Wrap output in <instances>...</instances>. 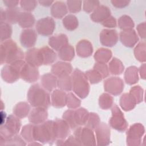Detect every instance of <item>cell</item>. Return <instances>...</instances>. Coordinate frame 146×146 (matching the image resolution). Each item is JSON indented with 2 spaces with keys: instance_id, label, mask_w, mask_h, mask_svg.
<instances>
[{
  "instance_id": "d4e9b609",
  "label": "cell",
  "mask_w": 146,
  "mask_h": 146,
  "mask_svg": "<svg viewBox=\"0 0 146 146\" xmlns=\"http://www.w3.org/2000/svg\"><path fill=\"white\" fill-rule=\"evenodd\" d=\"M41 86L48 92H51L57 87L58 78L51 73H46L40 78Z\"/></svg>"
},
{
  "instance_id": "7c38bea8",
  "label": "cell",
  "mask_w": 146,
  "mask_h": 146,
  "mask_svg": "<svg viewBox=\"0 0 146 146\" xmlns=\"http://www.w3.org/2000/svg\"><path fill=\"white\" fill-rule=\"evenodd\" d=\"M96 145L106 146L111 142V129L105 123H100L95 129Z\"/></svg>"
},
{
  "instance_id": "60d3db41",
  "label": "cell",
  "mask_w": 146,
  "mask_h": 146,
  "mask_svg": "<svg viewBox=\"0 0 146 146\" xmlns=\"http://www.w3.org/2000/svg\"><path fill=\"white\" fill-rule=\"evenodd\" d=\"M146 44L145 42L139 43L134 48L133 53L135 58L140 62L144 63L146 61Z\"/></svg>"
},
{
  "instance_id": "816d5d0a",
  "label": "cell",
  "mask_w": 146,
  "mask_h": 146,
  "mask_svg": "<svg viewBox=\"0 0 146 146\" xmlns=\"http://www.w3.org/2000/svg\"><path fill=\"white\" fill-rule=\"evenodd\" d=\"M38 2L34 0H22L19 4L21 9L26 12H31L34 10L37 6Z\"/></svg>"
},
{
  "instance_id": "c3c4849f",
  "label": "cell",
  "mask_w": 146,
  "mask_h": 146,
  "mask_svg": "<svg viewBox=\"0 0 146 146\" xmlns=\"http://www.w3.org/2000/svg\"><path fill=\"white\" fill-rule=\"evenodd\" d=\"M84 74L88 82H90L91 84H97L100 82L103 79V78L100 74L94 69L87 70L84 72Z\"/></svg>"
},
{
  "instance_id": "cb8c5ba5",
  "label": "cell",
  "mask_w": 146,
  "mask_h": 146,
  "mask_svg": "<svg viewBox=\"0 0 146 146\" xmlns=\"http://www.w3.org/2000/svg\"><path fill=\"white\" fill-rule=\"evenodd\" d=\"M48 43L52 49L59 51L64 46L68 44V39L66 34H60L50 37Z\"/></svg>"
},
{
  "instance_id": "db71d44e",
  "label": "cell",
  "mask_w": 146,
  "mask_h": 146,
  "mask_svg": "<svg viewBox=\"0 0 146 146\" xmlns=\"http://www.w3.org/2000/svg\"><path fill=\"white\" fill-rule=\"evenodd\" d=\"M99 5L100 2L98 1L86 0L83 1V9L88 13H92Z\"/></svg>"
},
{
  "instance_id": "d590c367",
  "label": "cell",
  "mask_w": 146,
  "mask_h": 146,
  "mask_svg": "<svg viewBox=\"0 0 146 146\" xmlns=\"http://www.w3.org/2000/svg\"><path fill=\"white\" fill-rule=\"evenodd\" d=\"M57 87L65 92H70L72 90V82L70 75H67L58 78Z\"/></svg>"
},
{
  "instance_id": "6125c7cd",
  "label": "cell",
  "mask_w": 146,
  "mask_h": 146,
  "mask_svg": "<svg viewBox=\"0 0 146 146\" xmlns=\"http://www.w3.org/2000/svg\"><path fill=\"white\" fill-rule=\"evenodd\" d=\"M38 2L42 6L44 7H50V6H52V5L54 3V1H39Z\"/></svg>"
},
{
  "instance_id": "94428289",
  "label": "cell",
  "mask_w": 146,
  "mask_h": 146,
  "mask_svg": "<svg viewBox=\"0 0 146 146\" xmlns=\"http://www.w3.org/2000/svg\"><path fill=\"white\" fill-rule=\"evenodd\" d=\"M146 66H145V63H143L139 67V68H138V71H139V74L140 76V77L141 78V79H145L146 78Z\"/></svg>"
},
{
  "instance_id": "e575fe53",
  "label": "cell",
  "mask_w": 146,
  "mask_h": 146,
  "mask_svg": "<svg viewBox=\"0 0 146 146\" xmlns=\"http://www.w3.org/2000/svg\"><path fill=\"white\" fill-rule=\"evenodd\" d=\"M5 22L9 24L18 23L20 13V9L18 7L13 8H7L5 10Z\"/></svg>"
},
{
  "instance_id": "4fadbf2b",
  "label": "cell",
  "mask_w": 146,
  "mask_h": 146,
  "mask_svg": "<svg viewBox=\"0 0 146 146\" xmlns=\"http://www.w3.org/2000/svg\"><path fill=\"white\" fill-rule=\"evenodd\" d=\"M118 39L117 31L114 29H103L99 35L100 43L106 47H111L114 46L117 43Z\"/></svg>"
},
{
  "instance_id": "5bb4252c",
  "label": "cell",
  "mask_w": 146,
  "mask_h": 146,
  "mask_svg": "<svg viewBox=\"0 0 146 146\" xmlns=\"http://www.w3.org/2000/svg\"><path fill=\"white\" fill-rule=\"evenodd\" d=\"M20 78L28 83L36 82L39 78L38 67L33 66L26 62L21 70Z\"/></svg>"
},
{
  "instance_id": "6f0895ef",
  "label": "cell",
  "mask_w": 146,
  "mask_h": 146,
  "mask_svg": "<svg viewBox=\"0 0 146 146\" xmlns=\"http://www.w3.org/2000/svg\"><path fill=\"white\" fill-rule=\"evenodd\" d=\"M146 23L145 22H143L142 23H139L136 27V30L137 31V33L140 36L141 39H145L146 38Z\"/></svg>"
},
{
  "instance_id": "d6a6232c",
  "label": "cell",
  "mask_w": 146,
  "mask_h": 146,
  "mask_svg": "<svg viewBox=\"0 0 146 146\" xmlns=\"http://www.w3.org/2000/svg\"><path fill=\"white\" fill-rule=\"evenodd\" d=\"M58 57L64 62H70L75 57V50L73 46L68 44L58 51Z\"/></svg>"
},
{
  "instance_id": "44dd1931",
  "label": "cell",
  "mask_w": 146,
  "mask_h": 146,
  "mask_svg": "<svg viewBox=\"0 0 146 146\" xmlns=\"http://www.w3.org/2000/svg\"><path fill=\"white\" fill-rule=\"evenodd\" d=\"M94 51L92 43L87 39H82L78 42L76 46V52L80 58H88Z\"/></svg>"
},
{
  "instance_id": "f6af8a7d",
  "label": "cell",
  "mask_w": 146,
  "mask_h": 146,
  "mask_svg": "<svg viewBox=\"0 0 146 146\" xmlns=\"http://www.w3.org/2000/svg\"><path fill=\"white\" fill-rule=\"evenodd\" d=\"M81 104L80 100L72 92L67 94V107L72 110L76 109L80 107Z\"/></svg>"
},
{
  "instance_id": "d6986e66",
  "label": "cell",
  "mask_w": 146,
  "mask_h": 146,
  "mask_svg": "<svg viewBox=\"0 0 146 146\" xmlns=\"http://www.w3.org/2000/svg\"><path fill=\"white\" fill-rule=\"evenodd\" d=\"M72 70V65L70 63L64 61H58L51 66V72L57 78H59L64 75H71Z\"/></svg>"
},
{
  "instance_id": "ffe728a7",
  "label": "cell",
  "mask_w": 146,
  "mask_h": 146,
  "mask_svg": "<svg viewBox=\"0 0 146 146\" xmlns=\"http://www.w3.org/2000/svg\"><path fill=\"white\" fill-rule=\"evenodd\" d=\"M67 94L60 89H55L51 94V104L56 108H63L66 106Z\"/></svg>"
},
{
  "instance_id": "e0dca14e",
  "label": "cell",
  "mask_w": 146,
  "mask_h": 146,
  "mask_svg": "<svg viewBox=\"0 0 146 146\" xmlns=\"http://www.w3.org/2000/svg\"><path fill=\"white\" fill-rule=\"evenodd\" d=\"M26 63L34 66L39 67L43 65V58L40 48H31L26 51L25 54Z\"/></svg>"
},
{
  "instance_id": "9c48e42d",
  "label": "cell",
  "mask_w": 146,
  "mask_h": 146,
  "mask_svg": "<svg viewBox=\"0 0 146 146\" xmlns=\"http://www.w3.org/2000/svg\"><path fill=\"white\" fill-rule=\"evenodd\" d=\"M74 136L82 145H96V138L92 129L86 127L79 126L74 130Z\"/></svg>"
},
{
  "instance_id": "be15d7a7",
  "label": "cell",
  "mask_w": 146,
  "mask_h": 146,
  "mask_svg": "<svg viewBox=\"0 0 146 146\" xmlns=\"http://www.w3.org/2000/svg\"><path fill=\"white\" fill-rule=\"evenodd\" d=\"M1 22H5V10L2 9L1 8Z\"/></svg>"
},
{
  "instance_id": "74e56055",
  "label": "cell",
  "mask_w": 146,
  "mask_h": 146,
  "mask_svg": "<svg viewBox=\"0 0 146 146\" xmlns=\"http://www.w3.org/2000/svg\"><path fill=\"white\" fill-rule=\"evenodd\" d=\"M90 112L84 108H77L74 111V116L77 125L79 126L84 125L89 116Z\"/></svg>"
},
{
  "instance_id": "b9f144b4",
  "label": "cell",
  "mask_w": 146,
  "mask_h": 146,
  "mask_svg": "<svg viewBox=\"0 0 146 146\" xmlns=\"http://www.w3.org/2000/svg\"><path fill=\"white\" fill-rule=\"evenodd\" d=\"M119 27L123 30H127L133 29L135 23L131 17L128 15H123L121 16L117 21Z\"/></svg>"
},
{
  "instance_id": "f1b7e54d",
  "label": "cell",
  "mask_w": 146,
  "mask_h": 146,
  "mask_svg": "<svg viewBox=\"0 0 146 146\" xmlns=\"http://www.w3.org/2000/svg\"><path fill=\"white\" fill-rule=\"evenodd\" d=\"M31 110V105L28 102H21L15 104L13 112L15 116L19 119H23L29 116Z\"/></svg>"
},
{
  "instance_id": "277c9868",
  "label": "cell",
  "mask_w": 146,
  "mask_h": 146,
  "mask_svg": "<svg viewBox=\"0 0 146 146\" xmlns=\"http://www.w3.org/2000/svg\"><path fill=\"white\" fill-rule=\"evenodd\" d=\"M74 92L81 99L86 98L89 94L90 87L84 72L75 68L71 74Z\"/></svg>"
},
{
  "instance_id": "603a6c76",
  "label": "cell",
  "mask_w": 146,
  "mask_h": 146,
  "mask_svg": "<svg viewBox=\"0 0 146 146\" xmlns=\"http://www.w3.org/2000/svg\"><path fill=\"white\" fill-rule=\"evenodd\" d=\"M111 10L106 6L99 5L90 14L91 19L96 23H102L106 18L111 16Z\"/></svg>"
},
{
  "instance_id": "ac0fdd59",
  "label": "cell",
  "mask_w": 146,
  "mask_h": 146,
  "mask_svg": "<svg viewBox=\"0 0 146 146\" xmlns=\"http://www.w3.org/2000/svg\"><path fill=\"white\" fill-rule=\"evenodd\" d=\"M48 117L47 109L41 107H34L29 115V121L34 125H38L46 121Z\"/></svg>"
},
{
  "instance_id": "9a60e30c",
  "label": "cell",
  "mask_w": 146,
  "mask_h": 146,
  "mask_svg": "<svg viewBox=\"0 0 146 146\" xmlns=\"http://www.w3.org/2000/svg\"><path fill=\"white\" fill-rule=\"evenodd\" d=\"M119 38L121 43L129 48L134 47L139 40L138 35L133 29L121 31L119 34Z\"/></svg>"
},
{
  "instance_id": "6da1fadb",
  "label": "cell",
  "mask_w": 146,
  "mask_h": 146,
  "mask_svg": "<svg viewBox=\"0 0 146 146\" xmlns=\"http://www.w3.org/2000/svg\"><path fill=\"white\" fill-rule=\"evenodd\" d=\"M27 101L33 107L48 109L50 106V95L42 86L35 83L30 86L27 94Z\"/></svg>"
},
{
  "instance_id": "52a82bcc",
  "label": "cell",
  "mask_w": 146,
  "mask_h": 146,
  "mask_svg": "<svg viewBox=\"0 0 146 146\" xmlns=\"http://www.w3.org/2000/svg\"><path fill=\"white\" fill-rule=\"evenodd\" d=\"M112 116L109 120L110 127L113 129L123 132L127 129L128 124L124 113L116 104L111 107Z\"/></svg>"
},
{
  "instance_id": "ee69618b",
  "label": "cell",
  "mask_w": 146,
  "mask_h": 146,
  "mask_svg": "<svg viewBox=\"0 0 146 146\" xmlns=\"http://www.w3.org/2000/svg\"><path fill=\"white\" fill-rule=\"evenodd\" d=\"M74 111L72 109L66 110L62 115V119L66 121V123L68 124L70 128L72 130H75L79 126L77 125L75 116H74Z\"/></svg>"
},
{
  "instance_id": "f5cc1de1",
  "label": "cell",
  "mask_w": 146,
  "mask_h": 146,
  "mask_svg": "<svg viewBox=\"0 0 146 146\" xmlns=\"http://www.w3.org/2000/svg\"><path fill=\"white\" fill-rule=\"evenodd\" d=\"M93 69H94L98 73H99L103 78H106L108 77L110 74L108 67L106 63L96 62L94 65Z\"/></svg>"
},
{
  "instance_id": "3957f363",
  "label": "cell",
  "mask_w": 146,
  "mask_h": 146,
  "mask_svg": "<svg viewBox=\"0 0 146 146\" xmlns=\"http://www.w3.org/2000/svg\"><path fill=\"white\" fill-rule=\"evenodd\" d=\"M34 138L42 144H52L56 140L54 120H46L44 123L34 125Z\"/></svg>"
},
{
  "instance_id": "11a10c76",
  "label": "cell",
  "mask_w": 146,
  "mask_h": 146,
  "mask_svg": "<svg viewBox=\"0 0 146 146\" xmlns=\"http://www.w3.org/2000/svg\"><path fill=\"white\" fill-rule=\"evenodd\" d=\"M102 24L104 27L110 29L111 28H115L116 27L117 22L115 18L111 15L106 18L103 22H102Z\"/></svg>"
},
{
  "instance_id": "8fae6325",
  "label": "cell",
  "mask_w": 146,
  "mask_h": 146,
  "mask_svg": "<svg viewBox=\"0 0 146 146\" xmlns=\"http://www.w3.org/2000/svg\"><path fill=\"white\" fill-rule=\"evenodd\" d=\"M36 32L42 36L51 35L55 29V22L50 17H46L39 19L35 25Z\"/></svg>"
},
{
  "instance_id": "1f68e13d",
  "label": "cell",
  "mask_w": 146,
  "mask_h": 146,
  "mask_svg": "<svg viewBox=\"0 0 146 146\" xmlns=\"http://www.w3.org/2000/svg\"><path fill=\"white\" fill-rule=\"evenodd\" d=\"M112 56V53L110 49L101 47L98 48L95 52L94 58L98 63H107L110 60Z\"/></svg>"
},
{
  "instance_id": "9f6ffc18",
  "label": "cell",
  "mask_w": 146,
  "mask_h": 146,
  "mask_svg": "<svg viewBox=\"0 0 146 146\" xmlns=\"http://www.w3.org/2000/svg\"><path fill=\"white\" fill-rule=\"evenodd\" d=\"M111 2L115 7L122 9L128 6L131 1L127 0H112Z\"/></svg>"
},
{
  "instance_id": "8992f818",
  "label": "cell",
  "mask_w": 146,
  "mask_h": 146,
  "mask_svg": "<svg viewBox=\"0 0 146 146\" xmlns=\"http://www.w3.org/2000/svg\"><path fill=\"white\" fill-rule=\"evenodd\" d=\"M25 60H18L11 64L5 65L1 70V78L6 83H13L20 78V72Z\"/></svg>"
},
{
  "instance_id": "836d02e7",
  "label": "cell",
  "mask_w": 146,
  "mask_h": 146,
  "mask_svg": "<svg viewBox=\"0 0 146 146\" xmlns=\"http://www.w3.org/2000/svg\"><path fill=\"white\" fill-rule=\"evenodd\" d=\"M109 72L114 75L121 74L124 70V66L122 62L117 58H113L108 64Z\"/></svg>"
},
{
  "instance_id": "91938a15",
  "label": "cell",
  "mask_w": 146,
  "mask_h": 146,
  "mask_svg": "<svg viewBox=\"0 0 146 146\" xmlns=\"http://www.w3.org/2000/svg\"><path fill=\"white\" fill-rule=\"evenodd\" d=\"M3 2L7 8H13L16 7L20 1L16 0H3Z\"/></svg>"
},
{
  "instance_id": "bcb514c9",
  "label": "cell",
  "mask_w": 146,
  "mask_h": 146,
  "mask_svg": "<svg viewBox=\"0 0 146 146\" xmlns=\"http://www.w3.org/2000/svg\"><path fill=\"white\" fill-rule=\"evenodd\" d=\"M135 99L137 104H139L143 101L144 90L139 85L132 87L129 92Z\"/></svg>"
},
{
  "instance_id": "f546056e",
  "label": "cell",
  "mask_w": 146,
  "mask_h": 146,
  "mask_svg": "<svg viewBox=\"0 0 146 146\" xmlns=\"http://www.w3.org/2000/svg\"><path fill=\"white\" fill-rule=\"evenodd\" d=\"M125 82L128 85H133L138 82L139 71L138 68L135 66H129L128 67L124 75Z\"/></svg>"
},
{
  "instance_id": "f35d334b",
  "label": "cell",
  "mask_w": 146,
  "mask_h": 146,
  "mask_svg": "<svg viewBox=\"0 0 146 146\" xmlns=\"http://www.w3.org/2000/svg\"><path fill=\"white\" fill-rule=\"evenodd\" d=\"M34 125L31 123L25 125L22 128L20 135L26 142L29 143L35 141L34 138Z\"/></svg>"
},
{
  "instance_id": "ab89813d",
  "label": "cell",
  "mask_w": 146,
  "mask_h": 146,
  "mask_svg": "<svg viewBox=\"0 0 146 146\" xmlns=\"http://www.w3.org/2000/svg\"><path fill=\"white\" fill-rule=\"evenodd\" d=\"M99 106L102 110H108L113 104V98L108 93L104 92L101 94L99 98Z\"/></svg>"
},
{
  "instance_id": "f907efd6",
  "label": "cell",
  "mask_w": 146,
  "mask_h": 146,
  "mask_svg": "<svg viewBox=\"0 0 146 146\" xmlns=\"http://www.w3.org/2000/svg\"><path fill=\"white\" fill-rule=\"evenodd\" d=\"M83 2L82 1L68 0L66 1V5L68 10L71 13H76L82 9Z\"/></svg>"
},
{
  "instance_id": "484cf974",
  "label": "cell",
  "mask_w": 146,
  "mask_h": 146,
  "mask_svg": "<svg viewBox=\"0 0 146 146\" xmlns=\"http://www.w3.org/2000/svg\"><path fill=\"white\" fill-rule=\"evenodd\" d=\"M50 12L54 18L61 19L67 14L68 9L65 2L63 1H56L52 5Z\"/></svg>"
},
{
  "instance_id": "7dc6e473",
  "label": "cell",
  "mask_w": 146,
  "mask_h": 146,
  "mask_svg": "<svg viewBox=\"0 0 146 146\" xmlns=\"http://www.w3.org/2000/svg\"><path fill=\"white\" fill-rule=\"evenodd\" d=\"M100 123V119L99 115L96 113L91 112L89 113L88 119L84 126L94 130L97 127V126Z\"/></svg>"
},
{
  "instance_id": "83f0119b",
  "label": "cell",
  "mask_w": 146,
  "mask_h": 146,
  "mask_svg": "<svg viewBox=\"0 0 146 146\" xmlns=\"http://www.w3.org/2000/svg\"><path fill=\"white\" fill-rule=\"evenodd\" d=\"M119 104L123 111L127 112L135 108L137 103L129 93H124L120 98Z\"/></svg>"
},
{
  "instance_id": "8d00e7d4",
  "label": "cell",
  "mask_w": 146,
  "mask_h": 146,
  "mask_svg": "<svg viewBox=\"0 0 146 146\" xmlns=\"http://www.w3.org/2000/svg\"><path fill=\"white\" fill-rule=\"evenodd\" d=\"M62 23L65 29L68 31L75 30L79 26L78 19L73 14H68L65 16L62 19Z\"/></svg>"
},
{
  "instance_id": "4dcf8cb0",
  "label": "cell",
  "mask_w": 146,
  "mask_h": 146,
  "mask_svg": "<svg viewBox=\"0 0 146 146\" xmlns=\"http://www.w3.org/2000/svg\"><path fill=\"white\" fill-rule=\"evenodd\" d=\"M40 50L42 55L43 65H50L56 60L57 54L51 48L48 46H44Z\"/></svg>"
},
{
  "instance_id": "ba28073f",
  "label": "cell",
  "mask_w": 146,
  "mask_h": 146,
  "mask_svg": "<svg viewBox=\"0 0 146 146\" xmlns=\"http://www.w3.org/2000/svg\"><path fill=\"white\" fill-rule=\"evenodd\" d=\"M144 133L145 128L142 124L136 123L131 125L126 132L127 144L129 146L141 145V139Z\"/></svg>"
},
{
  "instance_id": "7402d4cb",
  "label": "cell",
  "mask_w": 146,
  "mask_h": 146,
  "mask_svg": "<svg viewBox=\"0 0 146 146\" xmlns=\"http://www.w3.org/2000/svg\"><path fill=\"white\" fill-rule=\"evenodd\" d=\"M56 139L65 140L70 133V127L63 119L54 120Z\"/></svg>"
},
{
  "instance_id": "5b68a950",
  "label": "cell",
  "mask_w": 146,
  "mask_h": 146,
  "mask_svg": "<svg viewBox=\"0 0 146 146\" xmlns=\"http://www.w3.org/2000/svg\"><path fill=\"white\" fill-rule=\"evenodd\" d=\"M22 123L19 117L14 115H10L7 117L5 122L1 125L0 145L9 140L19 132Z\"/></svg>"
},
{
  "instance_id": "680465c9",
  "label": "cell",
  "mask_w": 146,
  "mask_h": 146,
  "mask_svg": "<svg viewBox=\"0 0 146 146\" xmlns=\"http://www.w3.org/2000/svg\"><path fill=\"white\" fill-rule=\"evenodd\" d=\"M63 145H82L74 135L68 136L64 140Z\"/></svg>"
},
{
  "instance_id": "e7e4bbea",
  "label": "cell",
  "mask_w": 146,
  "mask_h": 146,
  "mask_svg": "<svg viewBox=\"0 0 146 146\" xmlns=\"http://www.w3.org/2000/svg\"><path fill=\"white\" fill-rule=\"evenodd\" d=\"M64 140H63V139H58L56 140V144L57 145H63L64 144Z\"/></svg>"
},
{
  "instance_id": "30bf717a",
  "label": "cell",
  "mask_w": 146,
  "mask_h": 146,
  "mask_svg": "<svg viewBox=\"0 0 146 146\" xmlns=\"http://www.w3.org/2000/svg\"><path fill=\"white\" fill-rule=\"evenodd\" d=\"M103 85L104 91L113 96L121 94L124 87L123 79L117 76H111L106 79Z\"/></svg>"
},
{
  "instance_id": "7a4b0ae2",
  "label": "cell",
  "mask_w": 146,
  "mask_h": 146,
  "mask_svg": "<svg viewBox=\"0 0 146 146\" xmlns=\"http://www.w3.org/2000/svg\"><path fill=\"white\" fill-rule=\"evenodd\" d=\"M25 58V54L16 42L12 39H8L1 42L0 46V63L11 64Z\"/></svg>"
},
{
  "instance_id": "681fc988",
  "label": "cell",
  "mask_w": 146,
  "mask_h": 146,
  "mask_svg": "<svg viewBox=\"0 0 146 146\" xmlns=\"http://www.w3.org/2000/svg\"><path fill=\"white\" fill-rule=\"evenodd\" d=\"M27 144L21 135H15L9 140L4 141L1 145H26Z\"/></svg>"
},
{
  "instance_id": "7bdbcfd3",
  "label": "cell",
  "mask_w": 146,
  "mask_h": 146,
  "mask_svg": "<svg viewBox=\"0 0 146 146\" xmlns=\"http://www.w3.org/2000/svg\"><path fill=\"white\" fill-rule=\"evenodd\" d=\"M0 31H1V42H4L6 40L10 39L11 36L13 29L10 24L3 22H1L0 25Z\"/></svg>"
},
{
  "instance_id": "4316f807",
  "label": "cell",
  "mask_w": 146,
  "mask_h": 146,
  "mask_svg": "<svg viewBox=\"0 0 146 146\" xmlns=\"http://www.w3.org/2000/svg\"><path fill=\"white\" fill-rule=\"evenodd\" d=\"M35 22V17L31 13L23 11L20 13L18 23L22 29H30L34 25Z\"/></svg>"
},
{
  "instance_id": "2e32d148",
  "label": "cell",
  "mask_w": 146,
  "mask_h": 146,
  "mask_svg": "<svg viewBox=\"0 0 146 146\" xmlns=\"http://www.w3.org/2000/svg\"><path fill=\"white\" fill-rule=\"evenodd\" d=\"M21 45L25 48H32L35 45L37 40L36 32L33 29L23 30L19 38Z\"/></svg>"
}]
</instances>
